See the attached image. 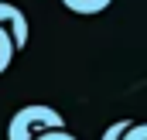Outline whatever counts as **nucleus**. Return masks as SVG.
Listing matches in <instances>:
<instances>
[{
    "label": "nucleus",
    "instance_id": "5",
    "mask_svg": "<svg viewBox=\"0 0 147 140\" xmlns=\"http://www.w3.org/2000/svg\"><path fill=\"white\" fill-rule=\"evenodd\" d=\"M120 140H147V127L137 123V120H130V127L120 133Z\"/></svg>",
    "mask_w": 147,
    "mask_h": 140
},
{
    "label": "nucleus",
    "instance_id": "6",
    "mask_svg": "<svg viewBox=\"0 0 147 140\" xmlns=\"http://www.w3.org/2000/svg\"><path fill=\"white\" fill-rule=\"evenodd\" d=\"M127 127H130V120L123 116V120H116V123H110V127L103 130V137H99V140H120V133H123Z\"/></svg>",
    "mask_w": 147,
    "mask_h": 140
},
{
    "label": "nucleus",
    "instance_id": "2",
    "mask_svg": "<svg viewBox=\"0 0 147 140\" xmlns=\"http://www.w3.org/2000/svg\"><path fill=\"white\" fill-rule=\"evenodd\" d=\"M0 28H7V31H10L14 48H17V51H24V48H28L31 24H28V17H24V10H21V7H14V3H7V0H0Z\"/></svg>",
    "mask_w": 147,
    "mask_h": 140
},
{
    "label": "nucleus",
    "instance_id": "1",
    "mask_svg": "<svg viewBox=\"0 0 147 140\" xmlns=\"http://www.w3.org/2000/svg\"><path fill=\"white\" fill-rule=\"evenodd\" d=\"M55 127H65V116H62L55 106L31 103V106H21V109L10 116V123H7V140H34L38 133L55 130Z\"/></svg>",
    "mask_w": 147,
    "mask_h": 140
},
{
    "label": "nucleus",
    "instance_id": "4",
    "mask_svg": "<svg viewBox=\"0 0 147 140\" xmlns=\"http://www.w3.org/2000/svg\"><path fill=\"white\" fill-rule=\"evenodd\" d=\"M17 58V48H14V38L7 28H0V75L10 69V62Z\"/></svg>",
    "mask_w": 147,
    "mask_h": 140
},
{
    "label": "nucleus",
    "instance_id": "7",
    "mask_svg": "<svg viewBox=\"0 0 147 140\" xmlns=\"http://www.w3.org/2000/svg\"><path fill=\"white\" fill-rule=\"evenodd\" d=\"M34 140H79L75 133H69L65 127H55V130H45V133H38Z\"/></svg>",
    "mask_w": 147,
    "mask_h": 140
},
{
    "label": "nucleus",
    "instance_id": "3",
    "mask_svg": "<svg viewBox=\"0 0 147 140\" xmlns=\"http://www.w3.org/2000/svg\"><path fill=\"white\" fill-rule=\"evenodd\" d=\"M72 14H82V17H92V14H103L113 0H62Z\"/></svg>",
    "mask_w": 147,
    "mask_h": 140
}]
</instances>
